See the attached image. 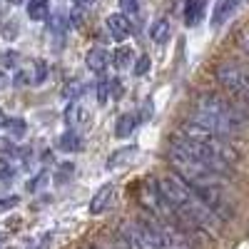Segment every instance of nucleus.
Masks as SVG:
<instances>
[{"instance_id":"25","label":"nucleus","mask_w":249,"mask_h":249,"mask_svg":"<svg viewBox=\"0 0 249 249\" xmlns=\"http://www.w3.org/2000/svg\"><path fill=\"white\" fill-rule=\"evenodd\" d=\"M5 130H8V132H13L15 137H20V135L25 132V122H23V120H18V117H15V120H8Z\"/></svg>"},{"instance_id":"7","label":"nucleus","mask_w":249,"mask_h":249,"mask_svg":"<svg viewBox=\"0 0 249 249\" xmlns=\"http://www.w3.org/2000/svg\"><path fill=\"white\" fill-rule=\"evenodd\" d=\"M112 199H115V187H112V184L100 187V190L95 192V197L90 199V214H102V212H107L110 207H112Z\"/></svg>"},{"instance_id":"34","label":"nucleus","mask_w":249,"mask_h":249,"mask_svg":"<svg viewBox=\"0 0 249 249\" xmlns=\"http://www.w3.org/2000/svg\"><path fill=\"white\" fill-rule=\"evenodd\" d=\"M5 124H8V117H5V112H3V110H0V130H3Z\"/></svg>"},{"instance_id":"5","label":"nucleus","mask_w":249,"mask_h":249,"mask_svg":"<svg viewBox=\"0 0 249 249\" xmlns=\"http://www.w3.org/2000/svg\"><path fill=\"white\" fill-rule=\"evenodd\" d=\"M150 224L155 227V232H157V239L162 244V249H195L190 237H187L184 232L177 230V224L170 222V219H164V217H147Z\"/></svg>"},{"instance_id":"8","label":"nucleus","mask_w":249,"mask_h":249,"mask_svg":"<svg viewBox=\"0 0 249 249\" xmlns=\"http://www.w3.org/2000/svg\"><path fill=\"white\" fill-rule=\"evenodd\" d=\"M239 3H242V0H217V3H214V10H212V25H214V28L224 25L227 20H230V18L237 13Z\"/></svg>"},{"instance_id":"26","label":"nucleus","mask_w":249,"mask_h":249,"mask_svg":"<svg viewBox=\"0 0 249 249\" xmlns=\"http://www.w3.org/2000/svg\"><path fill=\"white\" fill-rule=\"evenodd\" d=\"M45 177H48V170H43L40 175H35V177L28 182V192H37L40 187H43V179H45Z\"/></svg>"},{"instance_id":"21","label":"nucleus","mask_w":249,"mask_h":249,"mask_svg":"<svg viewBox=\"0 0 249 249\" xmlns=\"http://www.w3.org/2000/svg\"><path fill=\"white\" fill-rule=\"evenodd\" d=\"M13 177H15V167H13L8 160L0 157V184H8Z\"/></svg>"},{"instance_id":"18","label":"nucleus","mask_w":249,"mask_h":249,"mask_svg":"<svg viewBox=\"0 0 249 249\" xmlns=\"http://www.w3.org/2000/svg\"><path fill=\"white\" fill-rule=\"evenodd\" d=\"M112 90H115V80L102 77L97 82V102H100V105H107L110 97H112Z\"/></svg>"},{"instance_id":"35","label":"nucleus","mask_w":249,"mask_h":249,"mask_svg":"<svg viewBox=\"0 0 249 249\" xmlns=\"http://www.w3.org/2000/svg\"><path fill=\"white\" fill-rule=\"evenodd\" d=\"M72 3H75V5L80 8V5H85V3H88V0H72Z\"/></svg>"},{"instance_id":"19","label":"nucleus","mask_w":249,"mask_h":249,"mask_svg":"<svg viewBox=\"0 0 249 249\" xmlns=\"http://www.w3.org/2000/svg\"><path fill=\"white\" fill-rule=\"evenodd\" d=\"M120 10L127 15L132 23H137L140 13H142V5H140V0H120Z\"/></svg>"},{"instance_id":"16","label":"nucleus","mask_w":249,"mask_h":249,"mask_svg":"<svg viewBox=\"0 0 249 249\" xmlns=\"http://www.w3.org/2000/svg\"><path fill=\"white\" fill-rule=\"evenodd\" d=\"M112 62H115V68H117V70L130 68L132 62H135V50H132L130 45H120V48L112 53Z\"/></svg>"},{"instance_id":"31","label":"nucleus","mask_w":249,"mask_h":249,"mask_svg":"<svg viewBox=\"0 0 249 249\" xmlns=\"http://www.w3.org/2000/svg\"><path fill=\"white\" fill-rule=\"evenodd\" d=\"M147 117H152V102H150V100L144 102V107H142V117H140V120H147Z\"/></svg>"},{"instance_id":"37","label":"nucleus","mask_w":249,"mask_h":249,"mask_svg":"<svg viewBox=\"0 0 249 249\" xmlns=\"http://www.w3.org/2000/svg\"><path fill=\"white\" fill-rule=\"evenodd\" d=\"M92 249H100V247H92Z\"/></svg>"},{"instance_id":"17","label":"nucleus","mask_w":249,"mask_h":249,"mask_svg":"<svg viewBox=\"0 0 249 249\" xmlns=\"http://www.w3.org/2000/svg\"><path fill=\"white\" fill-rule=\"evenodd\" d=\"M135 152H137V147H135V144H132V147H122V150L112 152V155L107 157V170H112V167H120V164H124V160H130Z\"/></svg>"},{"instance_id":"3","label":"nucleus","mask_w":249,"mask_h":249,"mask_svg":"<svg viewBox=\"0 0 249 249\" xmlns=\"http://www.w3.org/2000/svg\"><path fill=\"white\" fill-rule=\"evenodd\" d=\"M170 162H172V167L179 177H184L187 182H195V184H222L224 182V172L210 167L207 162L192 157L190 152H184L179 147H170Z\"/></svg>"},{"instance_id":"13","label":"nucleus","mask_w":249,"mask_h":249,"mask_svg":"<svg viewBox=\"0 0 249 249\" xmlns=\"http://www.w3.org/2000/svg\"><path fill=\"white\" fill-rule=\"evenodd\" d=\"M137 122H140V115H137V112H124V115H120V120H117V124H115V135H117V137H130V135L135 132V127H137Z\"/></svg>"},{"instance_id":"11","label":"nucleus","mask_w":249,"mask_h":249,"mask_svg":"<svg viewBox=\"0 0 249 249\" xmlns=\"http://www.w3.org/2000/svg\"><path fill=\"white\" fill-rule=\"evenodd\" d=\"M107 62H110V55H107V50H102V48H92L88 53V57H85L88 70L90 72H97V75L107 68Z\"/></svg>"},{"instance_id":"27","label":"nucleus","mask_w":249,"mask_h":249,"mask_svg":"<svg viewBox=\"0 0 249 249\" xmlns=\"http://www.w3.org/2000/svg\"><path fill=\"white\" fill-rule=\"evenodd\" d=\"M147 70H150V55H142L135 65V75H144Z\"/></svg>"},{"instance_id":"4","label":"nucleus","mask_w":249,"mask_h":249,"mask_svg":"<svg viewBox=\"0 0 249 249\" xmlns=\"http://www.w3.org/2000/svg\"><path fill=\"white\" fill-rule=\"evenodd\" d=\"M214 77L224 90H230L232 95L242 100H249V70L242 68L239 62H232V60L219 62L214 70Z\"/></svg>"},{"instance_id":"32","label":"nucleus","mask_w":249,"mask_h":249,"mask_svg":"<svg viewBox=\"0 0 249 249\" xmlns=\"http://www.w3.org/2000/svg\"><path fill=\"white\" fill-rule=\"evenodd\" d=\"M50 239H53V237H50V234H45L43 239L37 242V247H35V249H48V247H50Z\"/></svg>"},{"instance_id":"29","label":"nucleus","mask_w":249,"mask_h":249,"mask_svg":"<svg viewBox=\"0 0 249 249\" xmlns=\"http://www.w3.org/2000/svg\"><path fill=\"white\" fill-rule=\"evenodd\" d=\"M237 43H239V48L249 55V28H244L242 33H239V37H237Z\"/></svg>"},{"instance_id":"22","label":"nucleus","mask_w":249,"mask_h":249,"mask_svg":"<svg viewBox=\"0 0 249 249\" xmlns=\"http://www.w3.org/2000/svg\"><path fill=\"white\" fill-rule=\"evenodd\" d=\"M72 172H75V167H72V162H65V164H60V170L55 172V182H60V184H65V182H68V177H72Z\"/></svg>"},{"instance_id":"6","label":"nucleus","mask_w":249,"mask_h":249,"mask_svg":"<svg viewBox=\"0 0 249 249\" xmlns=\"http://www.w3.org/2000/svg\"><path fill=\"white\" fill-rule=\"evenodd\" d=\"M105 28H107V33H110V37L115 40V43H122V40L132 33V20L124 13H112L105 20Z\"/></svg>"},{"instance_id":"10","label":"nucleus","mask_w":249,"mask_h":249,"mask_svg":"<svg viewBox=\"0 0 249 249\" xmlns=\"http://www.w3.org/2000/svg\"><path fill=\"white\" fill-rule=\"evenodd\" d=\"M170 35H172V25H170L167 18H157L155 23L150 25V37H152V43H157V45H164L170 40Z\"/></svg>"},{"instance_id":"15","label":"nucleus","mask_w":249,"mask_h":249,"mask_svg":"<svg viewBox=\"0 0 249 249\" xmlns=\"http://www.w3.org/2000/svg\"><path fill=\"white\" fill-rule=\"evenodd\" d=\"M50 15V0H30L28 3V18L35 23H43Z\"/></svg>"},{"instance_id":"24","label":"nucleus","mask_w":249,"mask_h":249,"mask_svg":"<svg viewBox=\"0 0 249 249\" xmlns=\"http://www.w3.org/2000/svg\"><path fill=\"white\" fill-rule=\"evenodd\" d=\"M65 28H68V18H65V15H55L53 23H50V30H53L55 35H62V33H65Z\"/></svg>"},{"instance_id":"9","label":"nucleus","mask_w":249,"mask_h":249,"mask_svg":"<svg viewBox=\"0 0 249 249\" xmlns=\"http://www.w3.org/2000/svg\"><path fill=\"white\" fill-rule=\"evenodd\" d=\"M204 10H207V0H187L184 3V25L187 28L199 25Z\"/></svg>"},{"instance_id":"1","label":"nucleus","mask_w":249,"mask_h":249,"mask_svg":"<svg viewBox=\"0 0 249 249\" xmlns=\"http://www.w3.org/2000/svg\"><path fill=\"white\" fill-rule=\"evenodd\" d=\"M160 190H162L164 199H167L172 214L179 222H187L190 227H195V230L210 232V234H217L219 232L222 217L217 212H212L210 207L202 202V197L195 192V187L187 182L184 177H179L177 172L162 177Z\"/></svg>"},{"instance_id":"33","label":"nucleus","mask_w":249,"mask_h":249,"mask_svg":"<svg viewBox=\"0 0 249 249\" xmlns=\"http://www.w3.org/2000/svg\"><path fill=\"white\" fill-rule=\"evenodd\" d=\"M8 82H10V77H8V75H5L3 70H0V90H3V88L8 85Z\"/></svg>"},{"instance_id":"12","label":"nucleus","mask_w":249,"mask_h":249,"mask_svg":"<svg viewBox=\"0 0 249 249\" xmlns=\"http://www.w3.org/2000/svg\"><path fill=\"white\" fill-rule=\"evenodd\" d=\"M88 117H90L88 107L82 105V102L72 100V102H70V107H68V112H65V122L70 124V127H75V124H85Z\"/></svg>"},{"instance_id":"23","label":"nucleus","mask_w":249,"mask_h":249,"mask_svg":"<svg viewBox=\"0 0 249 249\" xmlns=\"http://www.w3.org/2000/svg\"><path fill=\"white\" fill-rule=\"evenodd\" d=\"M45 77H48V62L45 60H35V85L45 82Z\"/></svg>"},{"instance_id":"30","label":"nucleus","mask_w":249,"mask_h":249,"mask_svg":"<svg viewBox=\"0 0 249 249\" xmlns=\"http://www.w3.org/2000/svg\"><path fill=\"white\" fill-rule=\"evenodd\" d=\"M3 35H5L8 40H13V37L18 35V25L13 23V20H10V25H3Z\"/></svg>"},{"instance_id":"2","label":"nucleus","mask_w":249,"mask_h":249,"mask_svg":"<svg viewBox=\"0 0 249 249\" xmlns=\"http://www.w3.org/2000/svg\"><path fill=\"white\" fill-rule=\"evenodd\" d=\"M192 122H197V124H202V127L227 137V135L242 132L249 124V115L239 105H234V102H227L219 95L207 92V95H199L197 102H195Z\"/></svg>"},{"instance_id":"20","label":"nucleus","mask_w":249,"mask_h":249,"mask_svg":"<svg viewBox=\"0 0 249 249\" xmlns=\"http://www.w3.org/2000/svg\"><path fill=\"white\" fill-rule=\"evenodd\" d=\"M82 92H85V85H82L80 80H70L68 85L62 88V97H65V100H70V102H72V100H77Z\"/></svg>"},{"instance_id":"14","label":"nucleus","mask_w":249,"mask_h":249,"mask_svg":"<svg viewBox=\"0 0 249 249\" xmlns=\"http://www.w3.org/2000/svg\"><path fill=\"white\" fill-rule=\"evenodd\" d=\"M57 147H60L62 152H80V150H82V137L70 127L68 132H62V135H60Z\"/></svg>"},{"instance_id":"36","label":"nucleus","mask_w":249,"mask_h":249,"mask_svg":"<svg viewBox=\"0 0 249 249\" xmlns=\"http://www.w3.org/2000/svg\"><path fill=\"white\" fill-rule=\"evenodd\" d=\"M8 3H10V5H20V3H23V0H8Z\"/></svg>"},{"instance_id":"28","label":"nucleus","mask_w":249,"mask_h":249,"mask_svg":"<svg viewBox=\"0 0 249 249\" xmlns=\"http://www.w3.org/2000/svg\"><path fill=\"white\" fill-rule=\"evenodd\" d=\"M18 195H10V197H0V212H5V210H13V207L18 204Z\"/></svg>"}]
</instances>
